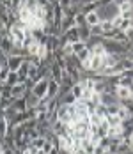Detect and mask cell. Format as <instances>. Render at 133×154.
<instances>
[{
  "label": "cell",
  "mask_w": 133,
  "mask_h": 154,
  "mask_svg": "<svg viewBox=\"0 0 133 154\" xmlns=\"http://www.w3.org/2000/svg\"><path fill=\"white\" fill-rule=\"evenodd\" d=\"M98 13L101 16V20H114V18L121 16V9H119V5L116 2H112V4L101 5V7L98 9Z\"/></svg>",
  "instance_id": "obj_1"
},
{
  "label": "cell",
  "mask_w": 133,
  "mask_h": 154,
  "mask_svg": "<svg viewBox=\"0 0 133 154\" xmlns=\"http://www.w3.org/2000/svg\"><path fill=\"white\" fill-rule=\"evenodd\" d=\"M48 82L50 80H46V78H39L34 85H32V89H30V92L34 94V96H37L39 99H43L46 92H48Z\"/></svg>",
  "instance_id": "obj_2"
},
{
  "label": "cell",
  "mask_w": 133,
  "mask_h": 154,
  "mask_svg": "<svg viewBox=\"0 0 133 154\" xmlns=\"http://www.w3.org/2000/svg\"><path fill=\"white\" fill-rule=\"evenodd\" d=\"M25 60H27V57H23V55H9L7 57V67H9V71H18L23 66Z\"/></svg>",
  "instance_id": "obj_3"
},
{
  "label": "cell",
  "mask_w": 133,
  "mask_h": 154,
  "mask_svg": "<svg viewBox=\"0 0 133 154\" xmlns=\"http://www.w3.org/2000/svg\"><path fill=\"white\" fill-rule=\"evenodd\" d=\"M122 60V55H116V53H106L103 57V66L101 67H114L116 64H119V62ZM100 67V69H101Z\"/></svg>",
  "instance_id": "obj_4"
},
{
  "label": "cell",
  "mask_w": 133,
  "mask_h": 154,
  "mask_svg": "<svg viewBox=\"0 0 133 154\" xmlns=\"http://www.w3.org/2000/svg\"><path fill=\"white\" fill-rule=\"evenodd\" d=\"M57 119L62 121V122H71V113H69L68 105H60L57 108Z\"/></svg>",
  "instance_id": "obj_5"
},
{
  "label": "cell",
  "mask_w": 133,
  "mask_h": 154,
  "mask_svg": "<svg viewBox=\"0 0 133 154\" xmlns=\"http://www.w3.org/2000/svg\"><path fill=\"white\" fill-rule=\"evenodd\" d=\"M117 103H121V101H119V97L114 92L101 94V105H105V106H112V105H117Z\"/></svg>",
  "instance_id": "obj_6"
},
{
  "label": "cell",
  "mask_w": 133,
  "mask_h": 154,
  "mask_svg": "<svg viewBox=\"0 0 133 154\" xmlns=\"http://www.w3.org/2000/svg\"><path fill=\"white\" fill-rule=\"evenodd\" d=\"M50 75H52V78H53V80H57V82L60 83L62 75H64V69H62L59 64L53 60V62H52V66H50Z\"/></svg>",
  "instance_id": "obj_7"
},
{
  "label": "cell",
  "mask_w": 133,
  "mask_h": 154,
  "mask_svg": "<svg viewBox=\"0 0 133 154\" xmlns=\"http://www.w3.org/2000/svg\"><path fill=\"white\" fill-rule=\"evenodd\" d=\"M101 66H103V57H101V55H92V59H90V62H89V69L87 71H94V73H98Z\"/></svg>",
  "instance_id": "obj_8"
},
{
  "label": "cell",
  "mask_w": 133,
  "mask_h": 154,
  "mask_svg": "<svg viewBox=\"0 0 133 154\" xmlns=\"http://www.w3.org/2000/svg\"><path fill=\"white\" fill-rule=\"evenodd\" d=\"M85 23H87L89 27H96V25H100V23H101V16H100V13L94 11V13L85 14Z\"/></svg>",
  "instance_id": "obj_9"
},
{
  "label": "cell",
  "mask_w": 133,
  "mask_h": 154,
  "mask_svg": "<svg viewBox=\"0 0 133 154\" xmlns=\"http://www.w3.org/2000/svg\"><path fill=\"white\" fill-rule=\"evenodd\" d=\"M116 96L119 97V101H126L131 97V92L128 87H121V85H116Z\"/></svg>",
  "instance_id": "obj_10"
},
{
  "label": "cell",
  "mask_w": 133,
  "mask_h": 154,
  "mask_svg": "<svg viewBox=\"0 0 133 154\" xmlns=\"http://www.w3.org/2000/svg\"><path fill=\"white\" fill-rule=\"evenodd\" d=\"M13 106L16 108V112H27L29 110V105H27V96H21V97H16L14 105Z\"/></svg>",
  "instance_id": "obj_11"
},
{
  "label": "cell",
  "mask_w": 133,
  "mask_h": 154,
  "mask_svg": "<svg viewBox=\"0 0 133 154\" xmlns=\"http://www.w3.org/2000/svg\"><path fill=\"white\" fill-rule=\"evenodd\" d=\"M29 67H30L29 60H25V62H23V66L16 71V73H18V76H20V82H27V78H29Z\"/></svg>",
  "instance_id": "obj_12"
},
{
  "label": "cell",
  "mask_w": 133,
  "mask_h": 154,
  "mask_svg": "<svg viewBox=\"0 0 133 154\" xmlns=\"http://www.w3.org/2000/svg\"><path fill=\"white\" fill-rule=\"evenodd\" d=\"M78 34H80V41H85V43L92 37V35H90V27H89V25L78 27Z\"/></svg>",
  "instance_id": "obj_13"
},
{
  "label": "cell",
  "mask_w": 133,
  "mask_h": 154,
  "mask_svg": "<svg viewBox=\"0 0 133 154\" xmlns=\"http://www.w3.org/2000/svg\"><path fill=\"white\" fill-rule=\"evenodd\" d=\"M90 51H92V55H101L105 57L106 55V50H105V45L103 43H96V45H90Z\"/></svg>",
  "instance_id": "obj_14"
},
{
  "label": "cell",
  "mask_w": 133,
  "mask_h": 154,
  "mask_svg": "<svg viewBox=\"0 0 133 154\" xmlns=\"http://www.w3.org/2000/svg\"><path fill=\"white\" fill-rule=\"evenodd\" d=\"M100 9V2H89V4H85L80 11L84 13V14H89V13H94V11H98Z\"/></svg>",
  "instance_id": "obj_15"
},
{
  "label": "cell",
  "mask_w": 133,
  "mask_h": 154,
  "mask_svg": "<svg viewBox=\"0 0 133 154\" xmlns=\"http://www.w3.org/2000/svg\"><path fill=\"white\" fill-rule=\"evenodd\" d=\"M16 83H20V76H18V73L16 71H9V75L5 78V85H9V87H13Z\"/></svg>",
  "instance_id": "obj_16"
},
{
  "label": "cell",
  "mask_w": 133,
  "mask_h": 154,
  "mask_svg": "<svg viewBox=\"0 0 133 154\" xmlns=\"http://www.w3.org/2000/svg\"><path fill=\"white\" fill-rule=\"evenodd\" d=\"M71 94H73L76 99H80V97L84 96V85H82L80 82H76L73 87H71Z\"/></svg>",
  "instance_id": "obj_17"
},
{
  "label": "cell",
  "mask_w": 133,
  "mask_h": 154,
  "mask_svg": "<svg viewBox=\"0 0 133 154\" xmlns=\"http://www.w3.org/2000/svg\"><path fill=\"white\" fill-rule=\"evenodd\" d=\"M76 101H78V99H76L73 94H71V91H69L68 94H64V96L60 97V103H62V105H74Z\"/></svg>",
  "instance_id": "obj_18"
},
{
  "label": "cell",
  "mask_w": 133,
  "mask_h": 154,
  "mask_svg": "<svg viewBox=\"0 0 133 154\" xmlns=\"http://www.w3.org/2000/svg\"><path fill=\"white\" fill-rule=\"evenodd\" d=\"M73 45V55H78L80 51H84L87 48V43L85 41H76V43H71Z\"/></svg>",
  "instance_id": "obj_19"
},
{
  "label": "cell",
  "mask_w": 133,
  "mask_h": 154,
  "mask_svg": "<svg viewBox=\"0 0 133 154\" xmlns=\"http://www.w3.org/2000/svg\"><path fill=\"white\" fill-rule=\"evenodd\" d=\"M94 113H96L100 119H106V115H108V106H105V105H98L96 110H94Z\"/></svg>",
  "instance_id": "obj_20"
},
{
  "label": "cell",
  "mask_w": 133,
  "mask_h": 154,
  "mask_svg": "<svg viewBox=\"0 0 133 154\" xmlns=\"http://www.w3.org/2000/svg\"><path fill=\"white\" fill-rule=\"evenodd\" d=\"M114 29H116V27H114L112 20H101V30H103V34H106V32H112Z\"/></svg>",
  "instance_id": "obj_21"
},
{
  "label": "cell",
  "mask_w": 133,
  "mask_h": 154,
  "mask_svg": "<svg viewBox=\"0 0 133 154\" xmlns=\"http://www.w3.org/2000/svg\"><path fill=\"white\" fill-rule=\"evenodd\" d=\"M74 25H76V27H82V25H87V23H85V14H84L82 11H78V13L74 14Z\"/></svg>",
  "instance_id": "obj_22"
},
{
  "label": "cell",
  "mask_w": 133,
  "mask_h": 154,
  "mask_svg": "<svg viewBox=\"0 0 133 154\" xmlns=\"http://www.w3.org/2000/svg\"><path fill=\"white\" fill-rule=\"evenodd\" d=\"M106 122L110 124V126H121L122 121L119 119V115H106Z\"/></svg>",
  "instance_id": "obj_23"
},
{
  "label": "cell",
  "mask_w": 133,
  "mask_h": 154,
  "mask_svg": "<svg viewBox=\"0 0 133 154\" xmlns=\"http://www.w3.org/2000/svg\"><path fill=\"white\" fill-rule=\"evenodd\" d=\"M90 35L92 37H103V30H101V23L96 27H90Z\"/></svg>",
  "instance_id": "obj_24"
},
{
  "label": "cell",
  "mask_w": 133,
  "mask_h": 154,
  "mask_svg": "<svg viewBox=\"0 0 133 154\" xmlns=\"http://www.w3.org/2000/svg\"><path fill=\"white\" fill-rule=\"evenodd\" d=\"M131 83H133V80H131V78L119 76V82H117V85H121V87H130Z\"/></svg>",
  "instance_id": "obj_25"
},
{
  "label": "cell",
  "mask_w": 133,
  "mask_h": 154,
  "mask_svg": "<svg viewBox=\"0 0 133 154\" xmlns=\"http://www.w3.org/2000/svg\"><path fill=\"white\" fill-rule=\"evenodd\" d=\"M44 142H46V138H43V137H39V138H36L34 142H32V145H34V147H37V149H43Z\"/></svg>",
  "instance_id": "obj_26"
},
{
  "label": "cell",
  "mask_w": 133,
  "mask_h": 154,
  "mask_svg": "<svg viewBox=\"0 0 133 154\" xmlns=\"http://www.w3.org/2000/svg\"><path fill=\"white\" fill-rule=\"evenodd\" d=\"M124 34H126L128 43H130V45H133V25H131V27H128V29L124 30Z\"/></svg>",
  "instance_id": "obj_27"
},
{
  "label": "cell",
  "mask_w": 133,
  "mask_h": 154,
  "mask_svg": "<svg viewBox=\"0 0 133 154\" xmlns=\"http://www.w3.org/2000/svg\"><path fill=\"white\" fill-rule=\"evenodd\" d=\"M119 108H121V103L108 106V115H117V113H119Z\"/></svg>",
  "instance_id": "obj_28"
},
{
  "label": "cell",
  "mask_w": 133,
  "mask_h": 154,
  "mask_svg": "<svg viewBox=\"0 0 133 154\" xmlns=\"http://www.w3.org/2000/svg\"><path fill=\"white\" fill-rule=\"evenodd\" d=\"M53 147H55V145H53L50 140H46V142H44V145H43V152L44 154H50V151H52Z\"/></svg>",
  "instance_id": "obj_29"
},
{
  "label": "cell",
  "mask_w": 133,
  "mask_h": 154,
  "mask_svg": "<svg viewBox=\"0 0 133 154\" xmlns=\"http://www.w3.org/2000/svg\"><path fill=\"white\" fill-rule=\"evenodd\" d=\"M100 142H101V137H100V135H90V143H92L94 147H98Z\"/></svg>",
  "instance_id": "obj_30"
},
{
  "label": "cell",
  "mask_w": 133,
  "mask_h": 154,
  "mask_svg": "<svg viewBox=\"0 0 133 154\" xmlns=\"http://www.w3.org/2000/svg\"><path fill=\"white\" fill-rule=\"evenodd\" d=\"M37 151H39V149H37V147H34V145L30 143V145H29V147H27V149H25L21 154H37Z\"/></svg>",
  "instance_id": "obj_31"
},
{
  "label": "cell",
  "mask_w": 133,
  "mask_h": 154,
  "mask_svg": "<svg viewBox=\"0 0 133 154\" xmlns=\"http://www.w3.org/2000/svg\"><path fill=\"white\" fill-rule=\"evenodd\" d=\"M122 20H124L122 16H117V18H114V20H112V23H114V27H116V29H121V25H122Z\"/></svg>",
  "instance_id": "obj_32"
},
{
  "label": "cell",
  "mask_w": 133,
  "mask_h": 154,
  "mask_svg": "<svg viewBox=\"0 0 133 154\" xmlns=\"http://www.w3.org/2000/svg\"><path fill=\"white\" fill-rule=\"evenodd\" d=\"M71 2H73V0H59L57 4H59L62 9H68V7H71Z\"/></svg>",
  "instance_id": "obj_33"
},
{
  "label": "cell",
  "mask_w": 133,
  "mask_h": 154,
  "mask_svg": "<svg viewBox=\"0 0 133 154\" xmlns=\"http://www.w3.org/2000/svg\"><path fill=\"white\" fill-rule=\"evenodd\" d=\"M121 76H126V78H131V80H133V67H130V69H126V71H124V73H122Z\"/></svg>",
  "instance_id": "obj_34"
},
{
  "label": "cell",
  "mask_w": 133,
  "mask_h": 154,
  "mask_svg": "<svg viewBox=\"0 0 133 154\" xmlns=\"http://www.w3.org/2000/svg\"><path fill=\"white\" fill-rule=\"evenodd\" d=\"M37 4H39L41 7H48V5H52V4H50L48 0H37Z\"/></svg>",
  "instance_id": "obj_35"
},
{
  "label": "cell",
  "mask_w": 133,
  "mask_h": 154,
  "mask_svg": "<svg viewBox=\"0 0 133 154\" xmlns=\"http://www.w3.org/2000/svg\"><path fill=\"white\" fill-rule=\"evenodd\" d=\"M20 4H21V0H13V11L20 7Z\"/></svg>",
  "instance_id": "obj_36"
},
{
  "label": "cell",
  "mask_w": 133,
  "mask_h": 154,
  "mask_svg": "<svg viewBox=\"0 0 133 154\" xmlns=\"http://www.w3.org/2000/svg\"><path fill=\"white\" fill-rule=\"evenodd\" d=\"M59 147H53V149H52V151H50V154H59Z\"/></svg>",
  "instance_id": "obj_37"
},
{
  "label": "cell",
  "mask_w": 133,
  "mask_h": 154,
  "mask_svg": "<svg viewBox=\"0 0 133 154\" xmlns=\"http://www.w3.org/2000/svg\"><path fill=\"white\" fill-rule=\"evenodd\" d=\"M4 149H5V145H4V142H2V138H0V154L4 152Z\"/></svg>",
  "instance_id": "obj_38"
},
{
  "label": "cell",
  "mask_w": 133,
  "mask_h": 154,
  "mask_svg": "<svg viewBox=\"0 0 133 154\" xmlns=\"http://www.w3.org/2000/svg\"><path fill=\"white\" fill-rule=\"evenodd\" d=\"M130 145H131V149H133V133L130 135Z\"/></svg>",
  "instance_id": "obj_39"
},
{
  "label": "cell",
  "mask_w": 133,
  "mask_h": 154,
  "mask_svg": "<svg viewBox=\"0 0 133 154\" xmlns=\"http://www.w3.org/2000/svg\"><path fill=\"white\" fill-rule=\"evenodd\" d=\"M128 89H130V92L133 94V83H131V85H130V87H128Z\"/></svg>",
  "instance_id": "obj_40"
},
{
  "label": "cell",
  "mask_w": 133,
  "mask_h": 154,
  "mask_svg": "<svg viewBox=\"0 0 133 154\" xmlns=\"http://www.w3.org/2000/svg\"><path fill=\"white\" fill-rule=\"evenodd\" d=\"M37 154H44V152H43V149H39V151H37Z\"/></svg>",
  "instance_id": "obj_41"
},
{
  "label": "cell",
  "mask_w": 133,
  "mask_h": 154,
  "mask_svg": "<svg viewBox=\"0 0 133 154\" xmlns=\"http://www.w3.org/2000/svg\"><path fill=\"white\" fill-rule=\"evenodd\" d=\"M0 105H2V94H0Z\"/></svg>",
  "instance_id": "obj_42"
},
{
  "label": "cell",
  "mask_w": 133,
  "mask_h": 154,
  "mask_svg": "<svg viewBox=\"0 0 133 154\" xmlns=\"http://www.w3.org/2000/svg\"><path fill=\"white\" fill-rule=\"evenodd\" d=\"M103 154H110V152H108V151H105V152H103Z\"/></svg>",
  "instance_id": "obj_43"
},
{
  "label": "cell",
  "mask_w": 133,
  "mask_h": 154,
  "mask_svg": "<svg viewBox=\"0 0 133 154\" xmlns=\"http://www.w3.org/2000/svg\"><path fill=\"white\" fill-rule=\"evenodd\" d=\"M131 67H133V59H131Z\"/></svg>",
  "instance_id": "obj_44"
},
{
  "label": "cell",
  "mask_w": 133,
  "mask_h": 154,
  "mask_svg": "<svg viewBox=\"0 0 133 154\" xmlns=\"http://www.w3.org/2000/svg\"><path fill=\"white\" fill-rule=\"evenodd\" d=\"M94 2H100V0H94Z\"/></svg>",
  "instance_id": "obj_45"
},
{
  "label": "cell",
  "mask_w": 133,
  "mask_h": 154,
  "mask_svg": "<svg viewBox=\"0 0 133 154\" xmlns=\"http://www.w3.org/2000/svg\"><path fill=\"white\" fill-rule=\"evenodd\" d=\"M57 2H59V0H57Z\"/></svg>",
  "instance_id": "obj_46"
},
{
  "label": "cell",
  "mask_w": 133,
  "mask_h": 154,
  "mask_svg": "<svg viewBox=\"0 0 133 154\" xmlns=\"http://www.w3.org/2000/svg\"><path fill=\"white\" fill-rule=\"evenodd\" d=\"M2 154H4V152H2Z\"/></svg>",
  "instance_id": "obj_47"
}]
</instances>
